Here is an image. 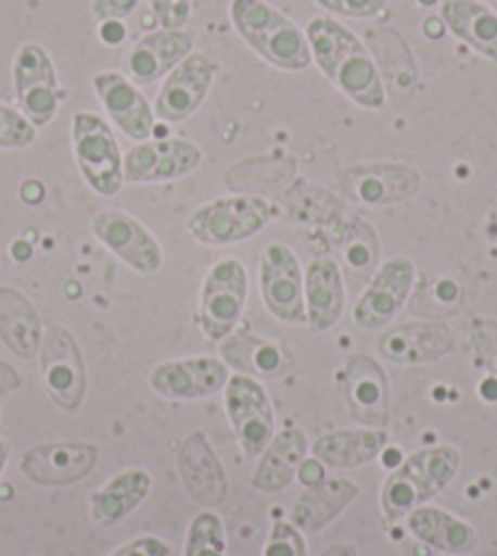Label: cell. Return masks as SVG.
<instances>
[{
  "label": "cell",
  "instance_id": "6da1fadb",
  "mask_svg": "<svg viewBox=\"0 0 497 556\" xmlns=\"http://www.w3.org/2000/svg\"><path fill=\"white\" fill-rule=\"evenodd\" d=\"M305 35L310 42L313 64L327 81L364 111H381L387 103V88L361 37L327 15L313 17Z\"/></svg>",
  "mask_w": 497,
  "mask_h": 556
},
{
  "label": "cell",
  "instance_id": "7a4b0ae2",
  "mask_svg": "<svg viewBox=\"0 0 497 556\" xmlns=\"http://www.w3.org/2000/svg\"><path fill=\"white\" fill-rule=\"evenodd\" d=\"M230 23L242 42L281 72H305L313 64L305 29L266 0H230Z\"/></svg>",
  "mask_w": 497,
  "mask_h": 556
},
{
  "label": "cell",
  "instance_id": "3957f363",
  "mask_svg": "<svg viewBox=\"0 0 497 556\" xmlns=\"http://www.w3.org/2000/svg\"><path fill=\"white\" fill-rule=\"evenodd\" d=\"M461 466V454L456 446L442 444L432 450H420L407 456L397 469L387 476L381 489V508L391 520L407 518L422 508L426 501L439 495L454 481Z\"/></svg>",
  "mask_w": 497,
  "mask_h": 556
},
{
  "label": "cell",
  "instance_id": "277c9868",
  "mask_svg": "<svg viewBox=\"0 0 497 556\" xmlns=\"http://www.w3.org/2000/svg\"><path fill=\"white\" fill-rule=\"evenodd\" d=\"M72 147L78 174L93 193L113 198L125 186V152L103 115L91 111L74 113Z\"/></svg>",
  "mask_w": 497,
  "mask_h": 556
},
{
  "label": "cell",
  "instance_id": "5b68a950",
  "mask_svg": "<svg viewBox=\"0 0 497 556\" xmlns=\"http://www.w3.org/2000/svg\"><path fill=\"white\" fill-rule=\"evenodd\" d=\"M273 217V205L258 195H225L197 207L188 220L197 244L227 247L240 244L264 230Z\"/></svg>",
  "mask_w": 497,
  "mask_h": 556
},
{
  "label": "cell",
  "instance_id": "8992f818",
  "mask_svg": "<svg viewBox=\"0 0 497 556\" xmlns=\"http://www.w3.org/2000/svg\"><path fill=\"white\" fill-rule=\"evenodd\" d=\"M13 88L17 111L37 130L54 121L66 98L54 59L37 42H25L17 47L13 59Z\"/></svg>",
  "mask_w": 497,
  "mask_h": 556
},
{
  "label": "cell",
  "instance_id": "52a82bcc",
  "mask_svg": "<svg viewBox=\"0 0 497 556\" xmlns=\"http://www.w3.org/2000/svg\"><path fill=\"white\" fill-rule=\"evenodd\" d=\"M248 298V274L244 264L234 256H227L213 264L205 274L201 288V305H197V325L205 340L222 342L242 323Z\"/></svg>",
  "mask_w": 497,
  "mask_h": 556
},
{
  "label": "cell",
  "instance_id": "ba28073f",
  "mask_svg": "<svg viewBox=\"0 0 497 556\" xmlns=\"http://www.w3.org/2000/svg\"><path fill=\"white\" fill-rule=\"evenodd\" d=\"M258 283L266 311L278 323L307 325L305 271L297 254L283 242H271L258 264Z\"/></svg>",
  "mask_w": 497,
  "mask_h": 556
},
{
  "label": "cell",
  "instance_id": "9c48e42d",
  "mask_svg": "<svg viewBox=\"0 0 497 556\" xmlns=\"http://www.w3.org/2000/svg\"><path fill=\"white\" fill-rule=\"evenodd\" d=\"M39 362H42V379L49 399L64 410L81 408L88 389V374L76 337L62 325H49L44 330L42 350H39Z\"/></svg>",
  "mask_w": 497,
  "mask_h": 556
},
{
  "label": "cell",
  "instance_id": "30bf717a",
  "mask_svg": "<svg viewBox=\"0 0 497 556\" xmlns=\"http://www.w3.org/2000/svg\"><path fill=\"white\" fill-rule=\"evenodd\" d=\"M225 410L242 452L246 456H262L276 437L273 405L264 386L252 376H230V381L225 386Z\"/></svg>",
  "mask_w": 497,
  "mask_h": 556
},
{
  "label": "cell",
  "instance_id": "8fae6325",
  "mask_svg": "<svg viewBox=\"0 0 497 556\" xmlns=\"http://www.w3.org/2000/svg\"><path fill=\"white\" fill-rule=\"evenodd\" d=\"M217 78V62L203 52L188 54L164 78L154 101V115L164 125H181L207 101Z\"/></svg>",
  "mask_w": 497,
  "mask_h": 556
},
{
  "label": "cell",
  "instance_id": "7c38bea8",
  "mask_svg": "<svg viewBox=\"0 0 497 556\" xmlns=\"http://www.w3.org/2000/svg\"><path fill=\"white\" fill-rule=\"evenodd\" d=\"M415 276V262L407 256H393L378 266L371 283L366 286L359 303L354 305V325L359 330H383L391 325L410 301Z\"/></svg>",
  "mask_w": 497,
  "mask_h": 556
},
{
  "label": "cell",
  "instance_id": "4fadbf2b",
  "mask_svg": "<svg viewBox=\"0 0 497 556\" xmlns=\"http://www.w3.org/2000/svg\"><path fill=\"white\" fill-rule=\"evenodd\" d=\"M203 164V149L193 139L164 137L137 142L125 152L127 184H166L193 174Z\"/></svg>",
  "mask_w": 497,
  "mask_h": 556
},
{
  "label": "cell",
  "instance_id": "5bb4252c",
  "mask_svg": "<svg viewBox=\"0 0 497 556\" xmlns=\"http://www.w3.org/2000/svg\"><path fill=\"white\" fill-rule=\"evenodd\" d=\"M340 186L344 195L359 205H397L417 195L422 188V174L410 164H356L340 174Z\"/></svg>",
  "mask_w": 497,
  "mask_h": 556
},
{
  "label": "cell",
  "instance_id": "9a60e30c",
  "mask_svg": "<svg viewBox=\"0 0 497 556\" xmlns=\"http://www.w3.org/2000/svg\"><path fill=\"white\" fill-rule=\"evenodd\" d=\"M93 235L105 250L137 274H156L164 266V250L146 227L125 211H101L93 217Z\"/></svg>",
  "mask_w": 497,
  "mask_h": 556
},
{
  "label": "cell",
  "instance_id": "2e32d148",
  "mask_svg": "<svg viewBox=\"0 0 497 556\" xmlns=\"http://www.w3.org/2000/svg\"><path fill=\"white\" fill-rule=\"evenodd\" d=\"M193 52L195 35L188 29H152V33L137 37L125 52V76L137 86H152L171 74Z\"/></svg>",
  "mask_w": 497,
  "mask_h": 556
},
{
  "label": "cell",
  "instance_id": "e0dca14e",
  "mask_svg": "<svg viewBox=\"0 0 497 556\" xmlns=\"http://www.w3.org/2000/svg\"><path fill=\"white\" fill-rule=\"evenodd\" d=\"M230 381V366L215 356H186L158 364L149 386L166 401H203L220 393Z\"/></svg>",
  "mask_w": 497,
  "mask_h": 556
},
{
  "label": "cell",
  "instance_id": "ac0fdd59",
  "mask_svg": "<svg viewBox=\"0 0 497 556\" xmlns=\"http://www.w3.org/2000/svg\"><path fill=\"white\" fill-rule=\"evenodd\" d=\"M93 91L98 103L111 117V123L132 142H146L156 130L154 105L120 72H98L93 76Z\"/></svg>",
  "mask_w": 497,
  "mask_h": 556
},
{
  "label": "cell",
  "instance_id": "d6986e66",
  "mask_svg": "<svg viewBox=\"0 0 497 556\" xmlns=\"http://www.w3.org/2000/svg\"><path fill=\"white\" fill-rule=\"evenodd\" d=\"M98 464V446L86 442H52L29 446L20 459V471L37 485H74L91 476Z\"/></svg>",
  "mask_w": 497,
  "mask_h": 556
},
{
  "label": "cell",
  "instance_id": "ffe728a7",
  "mask_svg": "<svg viewBox=\"0 0 497 556\" xmlns=\"http://www.w3.org/2000/svg\"><path fill=\"white\" fill-rule=\"evenodd\" d=\"M342 395L352 417L364 427L385 430L391 422V389L381 364L366 354H356L342 371Z\"/></svg>",
  "mask_w": 497,
  "mask_h": 556
},
{
  "label": "cell",
  "instance_id": "44dd1931",
  "mask_svg": "<svg viewBox=\"0 0 497 556\" xmlns=\"http://www.w3.org/2000/svg\"><path fill=\"white\" fill-rule=\"evenodd\" d=\"M178 473L191 501L205 510L225 505L230 483L205 432H193L178 452Z\"/></svg>",
  "mask_w": 497,
  "mask_h": 556
},
{
  "label": "cell",
  "instance_id": "7402d4cb",
  "mask_svg": "<svg viewBox=\"0 0 497 556\" xmlns=\"http://www.w3.org/2000/svg\"><path fill=\"white\" fill-rule=\"evenodd\" d=\"M454 350V330L444 323H407L378 340V354L400 366L434 364Z\"/></svg>",
  "mask_w": 497,
  "mask_h": 556
},
{
  "label": "cell",
  "instance_id": "603a6c76",
  "mask_svg": "<svg viewBox=\"0 0 497 556\" xmlns=\"http://www.w3.org/2000/svg\"><path fill=\"white\" fill-rule=\"evenodd\" d=\"M346 286L342 266L332 256H315L305 271V311L313 332H330L342 320Z\"/></svg>",
  "mask_w": 497,
  "mask_h": 556
},
{
  "label": "cell",
  "instance_id": "cb8c5ba5",
  "mask_svg": "<svg viewBox=\"0 0 497 556\" xmlns=\"http://www.w3.org/2000/svg\"><path fill=\"white\" fill-rule=\"evenodd\" d=\"M220 354L227 366L252 379H281L293 369V354L283 344L264 340L248 330L225 337Z\"/></svg>",
  "mask_w": 497,
  "mask_h": 556
},
{
  "label": "cell",
  "instance_id": "d4e9b609",
  "mask_svg": "<svg viewBox=\"0 0 497 556\" xmlns=\"http://www.w3.org/2000/svg\"><path fill=\"white\" fill-rule=\"evenodd\" d=\"M439 17L459 42L497 64V10L481 0H442Z\"/></svg>",
  "mask_w": 497,
  "mask_h": 556
},
{
  "label": "cell",
  "instance_id": "484cf974",
  "mask_svg": "<svg viewBox=\"0 0 497 556\" xmlns=\"http://www.w3.org/2000/svg\"><path fill=\"white\" fill-rule=\"evenodd\" d=\"M0 340L20 359H35L44 340L37 307L10 286H0Z\"/></svg>",
  "mask_w": 497,
  "mask_h": 556
},
{
  "label": "cell",
  "instance_id": "4316f807",
  "mask_svg": "<svg viewBox=\"0 0 497 556\" xmlns=\"http://www.w3.org/2000/svg\"><path fill=\"white\" fill-rule=\"evenodd\" d=\"M152 483V473L144 469H125L113 476L91 495V522L98 528L120 525L146 501Z\"/></svg>",
  "mask_w": 497,
  "mask_h": 556
},
{
  "label": "cell",
  "instance_id": "83f0119b",
  "mask_svg": "<svg viewBox=\"0 0 497 556\" xmlns=\"http://www.w3.org/2000/svg\"><path fill=\"white\" fill-rule=\"evenodd\" d=\"M307 440L297 427H285L278 432L271 444L266 446L256 471L252 476V485L262 493H281L295 481L297 471L305 462Z\"/></svg>",
  "mask_w": 497,
  "mask_h": 556
},
{
  "label": "cell",
  "instance_id": "f1b7e54d",
  "mask_svg": "<svg viewBox=\"0 0 497 556\" xmlns=\"http://www.w3.org/2000/svg\"><path fill=\"white\" fill-rule=\"evenodd\" d=\"M387 434L375 427H359V430H336L322 434L313 444V456L330 469H359L371 464L385 450Z\"/></svg>",
  "mask_w": 497,
  "mask_h": 556
},
{
  "label": "cell",
  "instance_id": "f546056e",
  "mask_svg": "<svg viewBox=\"0 0 497 556\" xmlns=\"http://www.w3.org/2000/svg\"><path fill=\"white\" fill-rule=\"evenodd\" d=\"M359 495V485L349 479H322L307 489L293 508V525L301 532H320L340 518L344 508Z\"/></svg>",
  "mask_w": 497,
  "mask_h": 556
},
{
  "label": "cell",
  "instance_id": "4dcf8cb0",
  "mask_svg": "<svg viewBox=\"0 0 497 556\" xmlns=\"http://www.w3.org/2000/svg\"><path fill=\"white\" fill-rule=\"evenodd\" d=\"M407 530L420 542L444 554H469L475 547V530L469 522L442 508H430V505H422L407 515Z\"/></svg>",
  "mask_w": 497,
  "mask_h": 556
},
{
  "label": "cell",
  "instance_id": "1f68e13d",
  "mask_svg": "<svg viewBox=\"0 0 497 556\" xmlns=\"http://www.w3.org/2000/svg\"><path fill=\"white\" fill-rule=\"evenodd\" d=\"M227 540L220 515L213 510L197 513L188 528L183 556H225Z\"/></svg>",
  "mask_w": 497,
  "mask_h": 556
},
{
  "label": "cell",
  "instance_id": "d6a6232c",
  "mask_svg": "<svg viewBox=\"0 0 497 556\" xmlns=\"http://www.w3.org/2000/svg\"><path fill=\"white\" fill-rule=\"evenodd\" d=\"M37 142V127L13 105L0 103V149L20 152Z\"/></svg>",
  "mask_w": 497,
  "mask_h": 556
},
{
  "label": "cell",
  "instance_id": "836d02e7",
  "mask_svg": "<svg viewBox=\"0 0 497 556\" xmlns=\"http://www.w3.org/2000/svg\"><path fill=\"white\" fill-rule=\"evenodd\" d=\"M375 235L369 225L359 223V232H349L346 237V247H344V256L346 264L352 266L354 271L359 274H369L375 264Z\"/></svg>",
  "mask_w": 497,
  "mask_h": 556
},
{
  "label": "cell",
  "instance_id": "e575fe53",
  "mask_svg": "<svg viewBox=\"0 0 497 556\" xmlns=\"http://www.w3.org/2000/svg\"><path fill=\"white\" fill-rule=\"evenodd\" d=\"M264 556H307L303 532L293 522H273L271 534L264 544Z\"/></svg>",
  "mask_w": 497,
  "mask_h": 556
},
{
  "label": "cell",
  "instance_id": "d590c367",
  "mask_svg": "<svg viewBox=\"0 0 497 556\" xmlns=\"http://www.w3.org/2000/svg\"><path fill=\"white\" fill-rule=\"evenodd\" d=\"M327 15L352 17V20H375L381 17L391 0H313Z\"/></svg>",
  "mask_w": 497,
  "mask_h": 556
},
{
  "label": "cell",
  "instance_id": "8d00e7d4",
  "mask_svg": "<svg viewBox=\"0 0 497 556\" xmlns=\"http://www.w3.org/2000/svg\"><path fill=\"white\" fill-rule=\"evenodd\" d=\"M471 342L479 362L497 381V323L488 320V317H479V320L471 325Z\"/></svg>",
  "mask_w": 497,
  "mask_h": 556
},
{
  "label": "cell",
  "instance_id": "74e56055",
  "mask_svg": "<svg viewBox=\"0 0 497 556\" xmlns=\"http://www.w3.org/2000/svg\"><path fill=\"white\" fill-rule=\"evenodd\" d=\"M158 27L186 29L193 17V0H149Z\"/></svg>",
  "mask_w": 497,
  "mask_h": 556
},
{
  "label": "cell",
  "instance_id": "f35d334b",
  "mask_svg": "<svg viewBox=\"0 0 497 556\" xmlns=\"http://www.w3.org/2000/svg\"><path fill=\"white\" fill-rule=\"evenodd\" d=\"M142 0H91V13L95 23H107V20H127L132 17L135 10Z\"/></svg>",
  "mask_w": 497,
  "mask_h": 556
},
{
  "label": "cell",
  "instance_id": "ab89813d",
  "mask_svg": "<svg viewBox=\"0 0 497 556\" xmlns=\"http://www.w3.org/2000/svg\"><path fill=\"white\" fill-rule=\"evenodd\" d=\"M171 549H168V544L156 540V538H139L135 542L125 544L117 552H113L111 556H168Z\"/></svg>",
  "mask_w": 497,
  "mask_h": 556
},
{
  "label": "cell",
  "instance_id": "60d3db41",
  "mask_svg": "<svg viewBox=\"0 0 497 556\" xmlns=\"http://www.w3.org/2000/svg\"><path fill=\"white\" fill-rule=\"evenodd\" d=\"M98 37L107 47H117L127 39V25L125 20H107V23H98Z\"/></svg>",
  "mask_w": 497,
  "mask_h": 556
},
{
  "label": "cell",
  "instance_id": "b9f144b4",
  "mask_svg": "<svg viewBox=\"0 0 497 556\" xmlns=\"http://www.w3.org/2000/svg\"><path fill=\"white\" fill-rule=\"evenodd\" d=\"M20 383H23V379H20V374L13 369V366L0 362V395L13 393L15 389H20Z\"/></svg>",
  "mask_w": 497,
  "mask_h": 556
},
{
  "label": "cell",
  "instance_id": "7bdbcfd3",
  "mask_svg": "<svg viewBox=\"0 0 497 556\" xmlns=\"http://www.w3.org/2000/svg\"><path fill=\"white\" fill-rule=\"evenodd\" d=\"M20 195H23L25 203L35 205V203H39L44 198V186L39 184V181H25L23 188H20Z\"/></svg>",
  "mask_w": 497,
  "mask_h": 556
},
{
  "label": "cell",
  "instance_id": "ee69618b",
  "mask_svg": "<svg viewBox=\"0 0 497 556\" xmlns=\"http://www.w3.org/2000/svg\"><path fill=\"white\" fill-rule=\"evenodd\" d=\"M444 23H442V17H430L424 23V33H426V37L430 39H439L442 35H444Z\"/></svg>",
  "mask_w": 497,
  "mask_h": 556
},
{
  "label": "cell",
  "instance_id": "f6af8a7d",
  "mask_svg": "<svg viewBox=\"0 0 497 556\" xmlns=\"http://www.w3.org/2000/svg\"><path fill=\"white\" fill-rule=\"evenodd\" d=\"M5 462H8V446L3 440H0V473L5 469Z\"/></svg>",
  "mask_w": 497,
  "mask_h": 556
},
{
  "label": "cell",
  "instance_id": "bcb514c9",
  "mask_svg": "<svg viewBox=\"0 0 497 556\" xmlns=\"http://www.w3.org/2000/svg\"><path fill=\"white\" fill-rule=\"evenodd\" d=\"M422 8H434V5H442V0H417Z\"/></svg>",
  "mask_w": 497,
  "mask_h": 556
},
{
  "label": "cell",
  "instance_id": "7dc6e473",
  "mask_svg": "<svg viewBox=\"0 0 497 556\" xmlns=\"http://www.w3.org/2000/svg\"><path fill=\"white\" fill-rule=\"evenodd\" d=\"M490 3H493V5H497V0H490Z\"/></svg>",
  "mask_w": 497,
  "mask_h": 556
}]
</instances>
